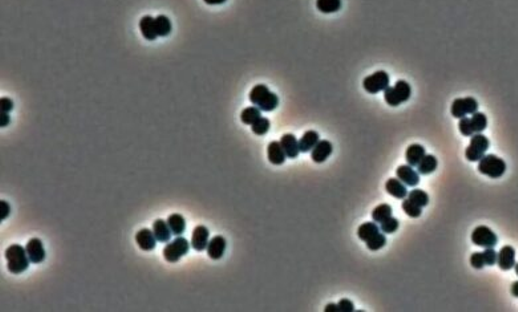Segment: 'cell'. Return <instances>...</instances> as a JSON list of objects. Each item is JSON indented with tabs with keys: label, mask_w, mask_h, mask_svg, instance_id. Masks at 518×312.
I'll return each instance as SVG.
<instances>
[{
	"label": "cell",
	"mask_w": 518,
	"mask_h": 312,
	"mask_svg": "<svg viewBox=\"0 0 518 312\" xmlns=\"http://www.w3.org/2000/svg\"><path fill=\"white\" fill-rule=\"evenodd\" d=\"M250 101L258 106L262 112H272L278 108L279 98L275 93L270 92L267 85H256L250 92Z\"/></svg>",
	"instance_id": "cell-1"
},
{
	"label": "cell",
	"mask_w": 518,
	"mask_h": 312,
	"mask_svg": "<svg viewBox=\"0 0 518 312\" xmlns=\"http://www.w3.org/2000/svg\"><path fill=\"white\" fill-rule=\"evenodd\" d=\"M6 258H7V267L10 272L19 275L24 271L28 270L30 267V258H28L27 250L20 244H12L6 251Z\"/></svg>",
	"instance_id": "cell-2"
},
{
	"label": "cell",
	"mask_w": 518,
	"mask_h": 312,
	"mask_svg": "<svg viewBox=\"0 0 518 312\" xmlns=\"http://www.w3.org/2000/svg\"><path fill=\"white\" fill-rule=\"evenodd\" d=\"M410 96H412V88L404 80L398 81L394 86H390L387 90H384V100L390 106H400L410 100Z\"/></svg>",
	"instance_id": "cell-3"
},
{
	"label": "cell",
	"mask_w": 518,
	"mask_h": 312,
	"mask_svg": "<svg viewBox=\"0 0 518 312\" xmlns=\"http://www.w3.org/2000/svg\"><path fill=\"white\" fill-rule=\"evenodd\" d=\"M478 172L486 177L497 180L506 173V164L504 160L494 154L485 156V157H482V160L478 161Z\"/></svg>",
	"instance_id": "cell-4"
},
{
	"label": "cell",
	"mask_w": 518,
	"mask_h": 312,
	"mask_svg": "<svg viewBox=\"0 0 518 312\" xmlns=\"http://www.w3.org/2000/svg\"><path fill=\"white\" fill-rule=\"evenodd\" d=\"M490 146V141L482 133L472 136L468 149L465 150V157L469 162H477L485 157L488 149Z\"/></svg>",
	"instance_id": "cell-5"
},
{
	"label": "cell",
	"mask_w": 518,
	"mask_h": 312,
	"mask_svg": "<svg viewBox=\"0 0 518 312\" xmlns=\"http://www.w3.org/2000/svg\"><path fill=\"white\" fill-rule=\"evenodd\" d=\"M192 244V243H190ZM189 240L182 236H177L173 242H169L164 248V258L169 263H176L180 259L189 252L190 250Z\"/></svg>",
	"instance_id": "cell-6"
},
{
	"label": "cell",
	"mask_w": 518,
	"mask_h": 312,
	"mask_svg": "<svg viewBox=\"0 0 518 312\" xmlns=\"http://www.w3.org/2000/svg\"><path fill=\"white\" fill-rule=\"evenodd\" d=\"M363 88L370 94H378V93L387 90L390 88V74L384 70H379L374 74H370L368 78H364Z\"/></svg>",
	"instance_id": "cell-7"
},
{
	"label": "cell",
	"mask_w": 518,
	"mask_h": 312,
	"mask_svg": "<svg viewBox=\"0 0 518 312\" xmlns=\"http://www.w3.org/2000/svg\"><path fill=\"white\" fill-rule=\"evenodd\" d=\"M478 112V102L473 97H465V98H456L452 105L453 117L461 120L468 114H474Z\"/></svg>",
	"instance_id": "cell-8"
},
{
	"label": "cell",
	"mask_w": 518,
	"mask_h": 312,
	"mask_svg": "<svg viewBox=\"0 0 518 312\" xmlns=\"http://www.w3.org/2000/svg\"><path fill=\"white\" fill-rule=\"evenodd\" d=\"M472 242L476 246L484 247V248H492V247H496V244L498 242V238L494 234V232L488 228V226H478L473 232Z\"/></svg>",
	"instance_id": "cell-9"
},
{
	"label": "cell",
	"mask_w": 518,
	"mask_h": 312,
	"mask_svg": "<svg viewBox=\"0 0 518 312\" xmlns=\"http://www.w3.org/2000/svg\"><path fill=\"white\" fill-rule=\"evenodd\" d=\"M396 176L400 181L408 188H416L420 184V174L410 165L398 166L396 170Z\"/></svg>",
	"instance_id": "cell-10"
},
{
	"label": "cell",
	"mask_w": 518,
	"mask_h": 312,
	"mask_svg": "<svg viewBox=\"0 0 518 312\" xmlns=\"http://www.w3.org/2000/svg\"><path fill=\"white\" fill-rule=\"evenodd\" d=\"M26 250H27L28 258H30L31 263L39 264V263L44 262V259H46V250H44L43 242H42L40 239H31V240L27 243Z\"/></svg>",
	"instance_id": "cell-11"
},
{
	"label": "cell",
	"mask_w": 518,
	"mask_h": 312,
	"mask_svg": "<svg viewBox=\"0 0 518 312\" xmlns=\"http://www.w3.org/2000/svg\"><path fill=\"white\" fill-rule=\"evenodd\" d=\"M210 232L206 226H197L194 228L193 236H192V247L196 251H205L208 250V244H209Z\"/></svg>",
	"instance_id": "cell-12"
},
{
	"label": "cell",
	"mask_w": 518,
	"mask_h": 312,
	"mask_svg": "<svg viewBox=\"0 0 518 312\" xmlns=\"http://www.w3.org/2000/svg\"><path fill=\"white\" fill-rule=\"evenodd\" d=\"M332 152V144L330 142V141L323 140V141H319L316 146L312 149V152H311V160H312L314 162H316V164H323V162H326L331 157Z\"/></svg>",
	"instance_id": "cell-13"
},
{
	"label": "cell",
	"mask_w": 518,
	"mask_h": 312,
	"mask_svg": "<svg viewBox=\"0 0 518 312\" xmlns=\"http://www.w3.org/2000/svg\"><path fill=\"white\" fill-rule=\"evenodd\" d=\"M136 242L138 244V247L144 251H152L154 250L156 246H157V238H156L154 232L153 230H149V228H144L141 232H137L136 235Z\"/></svg>",
	"instance_id": "cell-14"
},
{
	"label": "cell",
	"mask_w": 518,
	"mask_h": 312,
	"mask_svg": "<svg viewBox=\"0 0 518 312\" xmlns=\"http://www.w3.org/2000/svg\"><path fill=\"white\" fill-rule=\"evenodd\" d=\"M498 267L502 271H509L516 266V250L512 246H505L498 252Z\"/></svg>",
	"instance_id": "cell-15"
},
{
	"label": "cell",
	"mask_w": 518,
	"mask_h": 312,
	"mask_svg": "<svg viewBox=\"0 0 518 312\" xmlns=\"http://www.w3.org/2000/svg\"><path fill=\"white\" fill-rule=\"evenodd\" d=\"M226 244H228L226 239L224 236H220V235H216L208 244V255L212 259H214V260H220L224 255Z\"/></svg>",
	"instance_id": "cell-16"
},
{
	"label": "cell",
	"mask_w": 518,
	"mask_h": 312,
	"mask_svg": "<svg viewBox=\"0 0 518 312\" xmlns=\"http://www.w3.org/2000/svg\"><path fill=\"white\" fill-rule=\"evenodd\" d=\"M267 156H268V161H270L272 165H283L287 158L282 144L278 142V141H272V142L268 145V148H267Z\"/></svg>",
	"instance_id": "cell-17"
},
{
	"label": "cell",
	"mask_w": 518,
	"mask_h": 312,
	"mask_svg": "<svg viewBox=\"0 0 518 312\" xmlns=\"http://www.w3.org/2000/svg\"><path fill=\"white\" fill-rule=\"evenodd\" d=\"M386 190L390 196L398 198V200H406L408 196V189L398 178H390L386 184Z\"/></svg>",
	"instance_id": "cell-18"
},
{
	"label": "cell",
	"mask_w": 518,
	"mask_h": 312,
	"mask_svg": "<svg viewBox=\"0 0 518 312\" xmlns=\"http://www.w3.org/2000/svg\"><path fill=\"white\" fill-rule=\"evenodd\" d=\"M426 156V148L418 145V144H414L410 145L406 152V160L408 162V165L412 166V168H416L418 166V164L422 161V158Z\"/></svg>",
	"instance_id": "cell-19"
},
{
	"label": "cell",
	"mask_w": 518,
	"mask_h": 312,
	"mask_svg": "<svg viewBox=\"0 0 518 312\" xmlns=\"http://www.w3.org/2000/svg\"><path fill=\"white\" fill-rule=\"evenodd\" d=\"M140 30H141L144 38L149 42H154L158 38L157 27H156V19H153L152 16H144L140 22Z\"/></svg>",
	"instance_id": "cell-20"
},
{
	"label": "cell",
	"mask_w": 518,
	"mask_h": 312,
	"mask_svg": "<svg viewBox=\"0 0 518 312\" xmlns=\"http://www.w3.org/2000/svg\"><path fill=\"white\" fill-rule=\"evenodd\" d=\"M280 144H282L283 149H284V153H286L287 158H291L294 160L299 156L300 153V149H299V141L296 140L294 134H284L280 138Z\"/></svg>",
	"instance_id": "cell-21"
},
{
	"label": "cell",
	"mask_w": 518,
	"mask_h": 312,
	"mask_svg": "<svg viewBox=\"0 0 518 312\" xmlns=\"http://www.w3.org/2000/svg\"><path fill=\"white\" fill-rule=\"evenodd\" d=\"M319 141H320V137H319V133H318V132H306L302 138L299 140V149H300V153L312 152V149L316 146Z\"/></svg>",
	"instance_id": "cell-22"
},
{
	"label": "cell",
	"mask_w": 518,
	"mask_h": 312,
	"mask_svg": "<svg viewBox=\"0 0 518 312\" xmlns=\"http://www.w3.org/2000/svg\"><path fill=\"white\" fill-rule=\"evenodd\" d=\"M153 232H154L157 240L161 243H169L170 242L172 235H173L168 222H165V220H157L154 224H153Z\"/></svg>",
	"instance_id": "cell-23"
},
{
	"label": "cell",
	"mask_w": 518,
	"mask_h": 312,
	"mask_svg": "<svg viewBox=\"0 0 518 312\" xmlns=\"http://www.w3.org/2000/svg\"><path fill=\"white\" fill-rule=\"evenodd\" d=\"M382 232L376 222H366V224H360L358 228V235L363 242H368L370 239L374 238L376 234Z\"/></svg>",
	"instance_id": "cell-24"
},
{
	"label": "cell",
	"mask_w": 518,
	"mask_h": 312,
	"mask_svg": "<svg viewBox=\"0 0 518 312\" xmlns=\"http://www.w3.org/2000/svg\"><path fill=\"white\" fill-rule=\"evenodd\" d=\"M168 224H169L172 232L176 236H181L186 230V220L181 214H172L168 218Z\"/></svg>",
	"instance_id": "cell-25"
},
{
	"label": "cell",
	"mask_w": 518,
	"mask_h": 312,
	"mask_svg": "<svg viewBox=\"0 0 518 312\" xmlns=\"http://www.w3.org/2000/svg\"><path fill=\"white\" fill-rule=\"evenodd\" d=\"M437 165H438V162H437V158L434 157V156H426L418 166V174H422V176H430V174H432L433 172L437 169Z\"/></svg>",
	"instance_id": "cell-26"
},
{
	"label": "cell",
	"mask_w": 518,
	"mask_h": 312,
	"mask_svg": "<svg viewBox=\"0 0 518 312\" xmlns=\"http://www.w3.org/2000/svg\"><path fill=\"white\" fill-rule=\"evenodd\" d=\"M262 117V110L258 108V106H250V108H246L240 114V120L244 125H254V124L258 121L259 118Z\"/></svg>",
	"instance_id": "cell-27"
},
{
	"label": "cell",
	"mask_w": 518,
	"mask_h": 312,
	"mask_svg": "<svg viewBox=\"0 0 518 312\" xmlns=\"http://www.w3.org/2000/svg\"><path fill=\"white\" fill-rule=\"evenodd\" d=\"M316 8L323 14H335L340 11L342 0H316Z\"/></svg>",
	"instance_id": "cell-28"
},
{
	"label": "cell",
	"mask_w": 518,
	"mask_h": 312,
	"mask_svg": "<svg viewBox=\"0 0 518 312\" xmlns=\"http://www.w3.org/2000/svg\"><path fill=\"white\" fill-rule=\"evenodd\" d=\"M392 208H390L388 204H379L378 208L372 212V220L376 224H382L386 220H388L390 216H392Z\"/></svg>",
	"instance_id": "cell-29"
},
{
	"label": "cell",
	"mask_w": 518,
	"mask_h": 312,
	"mask_svg": "<svg viewBox=\"0 0 518 312\" xmlns=\"http://www.w3.org/2000/svg\"><path fill=\"white\" fill-rule=\"evenodd\" d=\"M156 27H157V34L161 38H166V36L170 35L172 32V22L169 20L168 16H158L156 19Z\"/></svg>",
	"instance_id": "cell-30"
},
{
	"label": "cell",
	"mask_w": 518,
	"mask_h": 312,
	"mask_svg": "<svg viewBox=\"0 0 518 312\" xmlns=\"http://www.w3.org/2000/svg\"><path fill=\"white\" fill-rule=\"evenodd\" d=\"M402 210H404V212H406L408 216H410V218H420L422 214V206L414 204V200H410V198H408V200L406 198L404 202H402Z\"/></svg>",
	"instance_id": "cell-31"
},
{
	"label": "cell",
	"mask_w": 518,
	"mask_h": 312,
	"mask_svg": "<svg viewBox=\"0 0 518 312\" xmlns=\"http://www.w3.org/2000/svg\"><path fill=\"white\" fill-rule=\"evenodd\" d=\"M470 121H472L473 130H474L476 134H477V133H482L488 128V118L484 113L477 112L474 113V114H472Z\"/></svg>",
	"instance_id": "cell-32"
},
{
	"label": "cell",
	"mask_w": 518,
	"mask_h": 312,
	"mask_svg": "<svg viewBox=\"0 0 518 312\" xmlns=\"http://www.w3.org/2000/svg\"><path fill=\"white\" fill-rule=\"evenodd\" d=\"M408 198H410V200H414V204H418V206H422V208H426V206L430 204V196H428L424 190H412Z\"/></svg>",
	"instance_id": "cell-33"
},
{
	"label": "cell",
	"mask_w": 518,
	"mask_h": 312,
	"mask_svg": "<svg viewBox=\"0 0 518 312\" xmlns=\"http://www.w3.org/2000/svg\"><path fill=\"white\" fill-rule=\"evenodd\" d=\"M271 128V122L268 118H264V117H260V118L256 121L254 125H252V133L256 136H264L268 133Z\"/></svg>",
	"instance_id": "cell-34"
},
{
	"label": "cell",
	"mask_w": 518,
	"mask_h": 312,
	"mask_svg": "<svg viewBox=\"0 0 518 312\" xmlns=\"http://www.w3.org/2000/svg\"><path fill=\"white\" fill-rule=\"evenodd\" d=\"M366 243H367V247L371 251H379L387 244V238H386V235L379 232V234H376L374 238H371Z\"/></svg>",
	"instance_id": "cell-35"
},
{
	"label": "cell",
	"mask_w": 518,
	"mask_h": 312,
	"mask_svg": "<svg viewBox=\"0 0 518 312\" xmlns=\"http://www.w3.org/2000/svg\"><path fill=\"white\" fill-rule=\"evenodd\" d=\"M398 220L394 216H390L388 220H386L384 222H382V226H380V230L384 232V234H394L398 230Z\"/></svg>",
	"instance_id": "cell-36"
},
{
	"label": "cell",
	"mask_w": 518,
	"mask_h": 312,
	"mask_svg": "<svg viewBox=\"0 0 518 312\" xmlns=\"http://www.w3.org/2000/svg\"><path fill=\"white\" fill-rule=\"evenodd\" d=\"M458 129H460L461 134L465 136V137H472L473 134H476L474 130H473L470 117H464V118H461L460 124H458Z\"/></svg>",
	"instance_id": "cell-37"
},
{
	"label": "cell",
	"mask_w": 518,
	"mask_h": 312,
	"mask_svg": "<svg viewBox=\"0 0 518 312\" xmlns=\"http://www.w3.org/2000/svg\"><path fill=\"white\" fill-rule=\"evenodd\" d=\"M484 258H485V264L486 266H494L497 263V259H498V252H496L494 247L492 248H486L484 251Z\"/></svg>",
	"instance_id": "cell-38"
},
{
	"label": "cell",
	"mask_w": 518,
	"mask_h": 312,
	"mask_svg": "<svg viewBox=\"0 0 518 312\" xmlns=\"http://www.w3.org/2000/svg\"><path fill=\"white\" fill-rule=\"evenodd\" d=\"M470 264H472V267H474L476 270H481V268L486 266L485 264V258H484V252H474L470 256Z\"/></svg>",
	"instance_id": "cell-39"
},
{
	"label": "cell",
	"mask_w": 518,
	"mask_h": 312,
	"mask_svg": "<svg viewBox=\"0 0 518 312\" xmlns=\"http://www.w3.org/2000/svg\"><path fill=\"white\" fill-rule=\"evenodd\" d=\"M338 308H339V312H354L355 311V306L351 300L348 299H343L338 303Z\"/></svg>",
	"instance_id": "cell-40"
},
{
	"label": "cell",
	"mask_w": 518,
	"mask_h": 312,
	"mask_svg": "<svg viewBox=\"0 0 518 312\" xmlns=\"http://www.w3.org/2000/svg\"><path fill=\"white\" fill-rule=\"evenodd\" d=\"M10 214H11V208H10V204H8V202H6V200H2V202H0V220H6L8 216H10Z\"/></svg>",
	"instance_id": "cell-41"
},
{
	"label": "cell",
	"mask_w": 518,
	"mask_h": 312,
	"mask_svg": "<svg viewBox=\"0 0 518 312\" xmlns=\"http://www.w3.org/2000/svg\"><path fill=\"white\" fill-rule=\"evenodd\" d=\"M0 108H2V112L10 113L14 109V101L11 98H8V97H3L0 100Z\"/></svg>",
	"instance_id": "cell-42"
},
{
	"label": "cell",
	"mask_w": 518,
	"mask_h": 312,
	"mask_svg": "<svg viewBox=\"0 0 518 312\" xmlns=\"http://www.w3.org/2000/svg\"><path fill=\"white\" fill-rule=\"evenodd\" d=\"M8 124H10V114L6 112H2V117H0V126L6 128V126H8Z\"/></svg>",
	"instance_id": "cell-43"
},
{
	"label": "cell",
	"mask_w": 518,
	"mask_h": 312,
	"mask_svg": "<svg viewBox=\"0 0 518 312\" xmlns=\"http://www.w3.org/2000/svg\"><path fill=\"white\" fill-rule=\"evenodd\" d=\"M204 2L209 6H220V4L226 3V0H204Z\"/></svg>",
	"instance_id": "cell-44"
},
{
	"label": "cell",
	"mask_w": 518,
	"mask_h": 312,
	"mask_svg": "<svg viewBox=\"0 0 518 312\" xmlns=\"http://www.w3.org/2000/svg\"><path fill=\"white\" fill-rule=\"evenodd\" d=\"M339 312V308H338V304H328L326 307V312Z\"/></svg>",
	"instance_id": "cell-45"
},
{
	"label": "cell",
	"mask_w": 518,
	"mask_h": 312,
	"mask_svg": "<svg viewBox=\"0 0 518 312\" xmlns=\"http://www.w3.org/2000/svg\"><path fill=\"white\" fill-rule=\"evenodd\" d=\"M512 294H513L516 298H518V282H514V283L512 284Z\"/></svg>",
	"instance_id": "cell-46"
},
{
	"label": "cell",
	"mask_w": 518,
	"mask_h": 312,
	"mask_svg": "<svg viewBox=\"0 0 518 312\" xmlns=\"http://www.w3.org/2000/svg\"><path fill=\"white\" fill-rule=\"evenodd\" d=\"M514 268H516V274H517V275H518V263H516Z\"/></svg>",
	"instance_id": "cell-47"
}]
</instances>
